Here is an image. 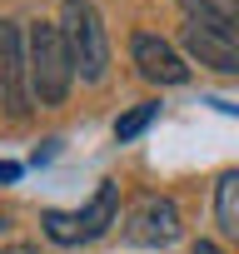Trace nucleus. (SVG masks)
Returning a JSON list of instances; mask_svg holds the SVG:
<instances>
[{
    "mask_svg": "<svg viewBox=\"0 0 239 254\" xmlns=\"http://www.w3.org/2000/svg\"><path fill=\"white\" fill-rule=\"evenodd\" d=\"M155 115H160V100H145V105L125 110V115L115 120V140H120V145H130L135 135H145V130H150V120H155Z\"/></svg>",
    "mask_w": 239,
    "mask_h": 254,
    "instance_id": "1a4fd4ad",
    "label": "nucleus"
},
{
    "mask_svg": "<svg viewBox=\"0 0 239 254\" xmlns=\"http://www.w3.org/2000/svg\"><path fill=\"white\" fill-rule=\"evenodd\" d=\"M0 105L10 120L30 115V85H25V35L15 20H0Z\"/></svg>",
    "mask_w": 239,
    "mask_h": 254,
    "instance_id": "20e7f679",
    "label": "nucleus"
},
{
    "mask_svg": "<svg viewBox=\"0 0 239 254\" xmlns=\"http://www.w3.org/2000/svg\"><path fill=\"white\" fill-rule=\"evenodd\" d=\"M189 254H224V249H219V244H214V239H199V244H194V249H189Z\"/></svg>",
    "mask_w": 239,
    "mask_h": 254,
    "instance_id": "f8f14e48",
    "label": "nucleus"
},
{
    "mask_svg": "<svg viewBox=\"0 0 239 254\" xmlns=\"http://www.w3.org/2000/svg\"><path fill=\"white\" fill-rule=\"evenodd\" d=\"M0 254H40V249H35V244H5Z\"/></svg>",
    "mask_w": 239,
    "mask_h": 254,
    "instance_id": "ddd939ff",
    "label": "nucleus"
},
{
    "mask_svg": "<svg viewBox=\"0 0 239 254\" xmlns=\"http://www.w3.org/2000/svg\"><path fill=\"white\" fill-rule=\"evenodd\" d=\"M60 40L70 50V65L85 85H100L105 70H110V35H105V20L90 0H65L60 5Z\"/></svg>",
    "mask_w": 239,
    "mask_h": 254,
    "instance_id": "f03ea898",
    "label": "nucleus"
},
{
    "mask_svg": "<svg viewBox=\"0 0 239 254\" xmlns=\"http://www.w3.org/2000/svg\"><path fill=\"white\" fill-rule=\"evenodd\" d=\"M45 234L55 239V244H80V224H75V214H65V209H45Z\"/></svg>",
    "mask_w": 239,
    "mask_h": 254,
    "instance_id": "9d476101",
    "label": "nucleus"
},
{
    "mask_svg": "<svg viewBox=\"0 0 239 254\" xmlns=\"http://www.w3.org/2000/svg\"><path fill=\"white\" fill-rule=\"evenodd\" d=\"M130 60H135V70H140L150 85H184V80H189L184 55H179L170 40L150 35V30H135V35H130Z\"/></svg>",
    "mask_w": 239,
    "mask_h": 254,
    "instance_id": "39448f33",
    "label": "nucleus"
},
{
    "mask_svg": "<svg viewBox=\"0 0 239 254\" xmlns=\"http://www.w3.org/2000/svg\"><path fill=\"white\" fill-rule=\"evenodd\" d=\"M20 180V165L15 160H0V185H15Z\"/></svg>",
    "mask_w": 239,
    "mask_h": 254,
    "instance_id": "9b49d317",
    "label": "nucleus"
},
{
    "mask_svg": "<svg viewBox=\"0 0 239 254\" xmlns=\"http://www.w3.org/2000/svg\"><path fill=\"white\" fill-rule=\"evenodd\" d=\"M179 234H184V219H179V204L170 194H145L130 209L125 229H120V239L135 244V249H170Z\"/></svg>",
    "mask_w": 239,
    "mask_h": 254,
    "instance_id": "7ed1b4c3",
    "label": "nucleus"
},
{
    "mask_svg": "<svg viewBox=\"0 0 239 254\" xmlns=\"http://www.w3.org/2000/svg\"><path fill=\"white\" fill-rule=\"evenodd\" d=\"M25 85H30V105H65L70 85H75V65H70V50L60 40V25L55 20H30L25 30Z\"/></svg>",
    "mask_w": 239,
    "mask_h": 254,
    "instance_id": "f257e3e1",
    "label": "nucleus"
},
{
    "mask_svg": "<svg viewBox=\"0 0 239 254\" xmlns=\"http://www.w3.org/2000/svg\"><path fill=\"white\" fill-rule=\"evenodd\" d=\"M214 219L224 229V239H239V170H224L214 185Z\"/></svg>",
    "mask_w": 239,
    "mask_h": 254,
    "instance_id": "6e6552de",
    "label": "nucleus"
},
{
    "mask_svg": "<svg viewBox=\"0 0 239 254\" xmlns=\"http://www.w3.org/2000/svg\"><path fill=\"white\" fill-rule=\"evenodd\" d=\"M75 224H80V244H85V239H100L110 224H120V185H115V180L95 185V194H90V204L75 214Z\"/></svg>",
    "mask_w": 239,
    "mask_h": 254,
    "instance_id": "0eeeda50",
    "label": "nucleus"
},
{
    "mask_svg": "<svg viewBox=\"0 0 239 254\" xmlns=\"http://www.w3.org/2000/svg\"><path fill=\"white\" fill-rule=\"evenodd\" d=\"M179 45H184V55L194 65H204L214 75H239V40H229V35L199 25V20H184L179 25Z\"/></svg>",
    "mask_w": 239,
    "mask_h": 254,
    "instance_id": "423d86ee",
    "label": "nucleus"
}]
</instances>
